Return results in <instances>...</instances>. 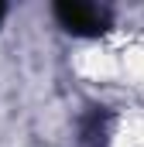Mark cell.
Instances as JSON below:
<instances>
[{
    "label": "cell",
    "mask_w": 144,
    "mask_h": 147,
    "mask_svg": "<svg viewBox=\"0 0 144 147\" xmlns=\"http://www.w3.org/2000/svg\"><path fill=\"white\" fill-rule=\"evenodd\" d=\"M58 28L72 38H100L110 31V10L86 0H58L52 7Z\"/></svg>",
    "instance_id": "1"
},
{
    "label": "cell",
    "mask_w": 144,
    "mask_h": 147,
    "mask_svg": "<svg viewBox=\"0 0 144 147\" xmlns=\"http://www.w3.org/2000/svg\"><path fill=\"white\" fill-rule=\"evenodd\" d=\"M110 127H113V113L107 106H86L79 120V147H107Z\"/></svg>",
    "instance_id": "2"
},
{
    "label": "cell",
    "mask_w": 144,
    "mask_h": 147,
    "mask_svg": "<svg viewBox=\"0 0 144 147\" xmlns=\"http://www.w3.org/2000/svg\"><path fill=\"white\" fill-rule=\"evenodd\" d=\"M3 17H7V3H0V21H3Z\"/></svg>",
    "instance_id": "3"
}]
</instances>
